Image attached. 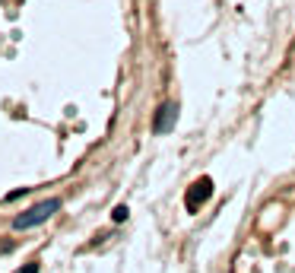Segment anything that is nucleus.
I'll use <instances>...</instances> for the list:
<instances>
[{"label":"nucleus","mask_w":295,"mask_h":273,"mask_svg":"<svg viewBox=\"0 0 295 273\" xmlns=\"http://www.w3.org/2000/svg\"><path fill=\"white\" fill-rule=\"evenodd\" d=\"M60 207V200H45V203H38V207H32V210H25L22 216H16L13 219V229H29V226H38V223H45V219L51 216V213H54Z\"/></svg>","instance_id":"obj_1"},{"label":"nucleus","mask_w":295,"mask_h":273,"mask_svg":"<svg viewBox=\"0 0 295 273\" xmlns=\"http://www.w3.org/2000/svg\"><path fill=\"white\" fill-rule=\"evenodd\" d=\"M206 191H210V181H200L197 184V191H194V197H190V207H197L203 197H206Z\"/></svg>","instance_id":"obj_2"},{"label":"nucleus","mask_w":295,"mask_h":273,"mask_svg":"<svg viewBox=\"0 0 295 273\" xmlns=\"http://www.w3.org/2000/svg\"><path fill=\"white\" fill-rule=\"evenodd\" d=\"M115 219H118V223H124V219H127V207H118L115 210Z\"/></svg>","instance_id":"obj_3"},{"label":"nucleus","mask_w":295,"mask_h":273,"mask_svg":"<svg viewBox=\"0 0 295 273\" xmlns=\"http://www.w3.org/2000/svg\"><path fill=\"white\" fill-rule=\"evenodd\" d=\"M22 273H35V264H29V267H25Z\"/></svg>","instance_id":"obj_4"}]
</instances>
